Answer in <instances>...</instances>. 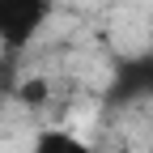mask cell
<instances>
[{
	"label": "cell",
	"instance_id": "cell-1",
	"mask_svg": "<svg viewBox=\"0 0 153 153\" xmlns=\"http://www.w3.org/2000/svg\"><path fill=\"white\" fill-rule=\"evenodd\" d=\"M55 17V0H0V55H22Z\"/></svg>",
	"mask_w": 153,
	"mask_h": 153
},
{
	"label": "cell",
	"instance_id": "cell-2",
	"mask_svg": "<svg viewBox=\"0 0 153 153\" xmlns=\"http://www.w3.org/2000/svg\"><path fill=\"white\" fill-rule=\"evenodd\" d=\"M111 98H115V102H140V98H153V55H136V60H123L119 68H115Z\"/></svg>",
	"mask_w": 153,
	"mask_h": 153
},
{
	"label": "cell",
	"instance_id": "cell-3",
	"mask_svg": "<svg viewBox=\"0 0 153 153\" xmlns=\"http://www.w3.org/2000/svg\"><path fill=\"white\" fill-rule=\"evenodd\" d=\"M34 153H98V149L68 128H43L34 136Z\"/></svg>",
	"mask_w": 153,
	"mask_h": 153
},
{
	"label": "cell",
	"instance_id": "cell-4",
	"mask_svg": "<svg viewBox=\"0 0 153 153\" xmlns=\"http://www.w3.org/2000/svg\"><path fill=\"white\" fill-rule=\"evenodd\" d=\"M4 72H9V60H4V55H0V76H4Z\"/></svg>",
	"mask_w": 153,
	"mask_h": 153
}]
</instances>
